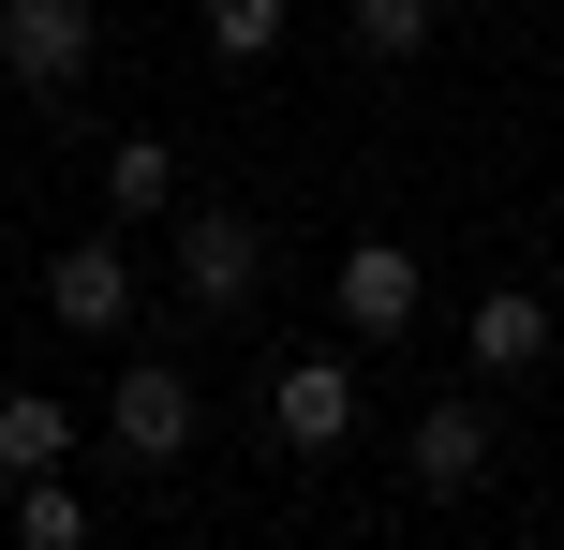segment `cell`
Here are the masks:
<instances>
[{"instance_id": "7c38bea8", "label": "cell", "mask_w": 564, "mask_h": 550, "mask_svg": "<svg viewBox=\"0 0 564 550\" xmlns=\"http://www.w3.org/2000/svg\"><path fill=\"white\" fill-rule=\"evenodd\" d=\"M105 521H89V492L75 476H15V550H89Z\"/></svg>"}, {"instance_id": "9c48e42d", "label": "cell", "mask_w": 564, "mask_h": 550, "mask_svg": "<svg viewBox=\"0 0 564 550\" xmlns=\"http://www.w3.org/2000/svg\"><path fill=\"white\" fill-rule=\"evenodd\" d=\"M59 462H75V402L0 387V476H59Z\"/></svg>"}, {"instance_id": "4fadbf2b", "label": "cell", "mask_w": 564, "mask_h": 550, "mask_svg": "<svg viewBox=\"0 0 564 550\" xmlns=\"http://www.w3.org/2000/svg\"><path fill=\"white\" fill-rule=\"evenodd\" d=\"M282 30H297V0H208V60H282Z\"/></svg>"}, {"instance_id": "8fae6325", "label": "cell", "mask_w": 564, "mask_h": 550, "mask_svg": "<svg viewBox=\"0 0 564 550\" xmlns=\"http://www.w3.org/2000/svg\"><path fill=\"white\" fill-rule=\"evenodd\" d=\"M431 30H446V0H341V45L357 60H431Z\"/></svg>"}, {"instance_id": "6da1fadb", "label": "cell", "mask_w": 564, "mask_h": 550, "mask_svg": "<svg viewBox=\"0 0 564 550\" xmlns=\"http://www.w3.org/2000/svg\"><path fill=\"white\" fill-rule=\"evenodd\" d=\"M178 298H194L208 327H238L268 298V224H253V208H224V194L178 208Z\"/></svg>"}, {"instance_id": "5b68a950", "label": "cell", "mask_w": 564, "mask_h": 550, "mask_svg": "<svg viewBox=\"0 0 564 550\" xmlns=\"http://www.w3.org/2000/svg\"><path fill=\"white\" fill-rule=\"evenodd\" d=\"M327 313L357 327V343H401V327L431 313V268L401 254V238H341V268H327Z\"/></svg>"}, {"instance_id": "277c9868", "label": "cell", "mask_w": 564, "mask_h": 550, "mask_svg": "<svg viewBox=\"0 0 564 550\" xmlns=\"http://www.w3.org/2000/svg\"><path fill=\"white\" fill-rule=\"evenodd\" d=\"M268 432L297 446V462H341V446H357V357H327V343L282 357L268 373Z\"/></svg>"}, {"instance_id": "30bf717a", "label": "cell", "mask_w": 564, "mask_h": 550, "mask_svg": "<svg viewBox=\"0 0 564 550\" xmlns=\"http://www.w3.org/2000/svg\"><path fill=\"white\" fill-rule=\"evenodd\" d=\"M105 208H119V224H164V208H178V149L164 134H119L105 149Z\"/></svg>"}, {"instance_id": "52a82bcc", "label": "cell", "mask_w": 564, "mask_h": 550, "mask_svg": "<svg viewBox=\"0 0 564 550\" xmlns=\"http://www.w3.org/2000/svg\"><path fill=\"white\" fill-rule=\"evenodd\" d=\"M460 357H476V387H535L550 373V298L535 283H490L476 313H460Z\"/></svg>"}, {"instance_id": "ba28073f", "label": "cell", "mask_w": 564, "mask_h": 550, "mask_svg": "<svg viewBox=\"0 0 564 550\" xmlns=\"http://www.w3.org/2000/svg\"><path fill=\"white\" fill-rule=\"evenodd\" d=\"M401 462H416V492H476L490 476V402H416Z\"/></svg>"}, {"instance_id": "3957f363", "label": "cell", "mask_w": 564, "mask_h": 550, "mask_svg": "<svg viewBox=\"0 0 564 550\" xmlns=\"http://www.w3.org/2000/svg\"><path fill=\"white\" fill-rule=\"evenodd\" d=\"M194 373H178V357H119V387H105V446L134 476H164V462H194Z\"/></svg>"}, {"instance_id": "8992f818", "label": "cell", "mask_w": 564, "mask_h": 550, "mask_svg": "<svg viewBox=\"0 0 564 550\" xmlns=\"http://www.w3.org/2000/svg\"><path fill=\"white\" fill-rule=\"evenodd\" d=\"M45 327L119 343V327H134V254H119V238H59L45 254Z\"/></svg>"}, {"instance_id": "7a4b0ae2", "label": "cell", "mask_w": 564, "mask_h": 550, "mask_svg": "<svg viewBox=\"0 0 564 550\" xmlns=\"http://www.w3.org/2000/svg\"><path fill=\"white\" fill-rule=\"evenodd\" d=\"M89 60H105V15H89V0H0V75H15L30 105H75Z\"/></svg>"}]
</instances>
